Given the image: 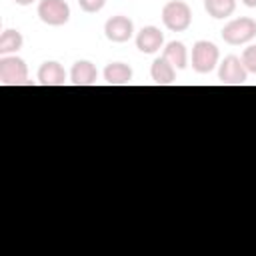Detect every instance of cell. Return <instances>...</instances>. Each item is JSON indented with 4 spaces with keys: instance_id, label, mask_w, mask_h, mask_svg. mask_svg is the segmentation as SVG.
Wrapping results in <instances>:
<instances>
[{
    "instance_id": "9",
    "label": "cell",
    "mask_w": 256,
    "mask_h": 256,
    "mask_svg": "<svg viewBox=\"0 0 256 256\" xmlns=\"http://www.w3.org/2000/svg\"><path fill=\"white\" fill-rule=\"evenodd\" d=\"M38 82L42 86H62L66 82V72L64 68L50 60V62H44L40 68H38Z\"/></svg>"
},
{
    "instance_id": "11",
    "label": "cell",
    "mask_w": 256,
    "mask_h": 256,
    "mask_svg": "<svg viewBox=\"0 0 256 256\" xmlns=\"http://www.w3.org/2000/svg\"><path fill=\"white\" fill-rule=\"evenodd\" d=\"M104 80L110 86H124L132 80V68L124 62H110L104 68Z\"/></svg>"
},
{
    "instance_id": "12",
    "label": "cell",
    "mask_w": 256,
    "mask_h": 256,
    "mask_svg": "<svg viewBox=\"0 0 256 256\" xmlns=\"http://www.w3.org/2000/svg\"><path fill=\"white\" fill-rule=\"evenodd\" d=\"M150 74H152V80H154L156 84H160V86H168V84L174 82L176 68H174L164 56H160V58H156V60L152 62Z\"/></svg>"
},
{
    "instance_id": "14",
    "label": "cell",
    "mask_w": 256,
    "mask_h": 256,
    "mask_svg": "<svg viewBox=\"0 0 256 256\" xmlns=\"http://www.w3.org/2000/svg\"><path fill=\"white\" fill-rule=\"evenodd\" d=\"M204 8H206L208 16H212L216 20H222V18H228L234 12L236 0H204Z\"/></svg>"
},
{
    "instance_id": "3",
    "label": "cell",
    "mask_w": 256,
    "mask_h": 256,
    "mask_svg": "<svg viewBox=\"0 0 256 256\" xmlns=\"http://www.w3.org/2000/svg\"><path fill=\"white\" fill-rule=\"evenodd\" d=\"M218 48L208 40H198L192 46V68L198 74H208L218 64Z\"/></svg>"
},
{
    "instance_id": "5",
    "label": "cell",
    "mask_w": 256,
    "mask_h": 256,
    "mask_svg": "<svg viewBox=\"0 0 256 256\" xmlns=\"http://www.w3.org/2000/svg\"><path fill=\"white\" fill-rule=\"evenodd\" d=\"M28 78V66L18 56L0 58V82L2 84H24Z\"/></svg>"
},
{
    "instance_id": "19",
    "label": "cell",
    "mask_w": 256,
    "mask_h": 256,
    "mask_svg": "<svg viewBox=\"0 0 256 256\" xmlns=\"http://www.w3.org/2000/svg\"><path fill=\"white\" fill-rule=\"evenodd\" d=\"M16 4H20V6H28V4H32L34 0H14Z\"/></svg>"
},
{
    "instance_id": "4",
    "label": "cell",
    "mask_w": 256,
    "mask_h": 256,
    "mask_svg": "<svg viewBox=\"0 0 256 256\" xmlns=\"http://www.w3.org/2000/svg\"><path fill=\"white\" fill-rule=\"evenodd\" d=\"M38 18L48 26H64L70 18V6L64 0H40Z\"/></svg>"
},
{
    "instance_id": "10",
    "label": "cell",
    "mask_w": 256,
    "mask_h": 256,
    "mask_svg": "<svg viewBox=\"0 0 256 256\" xmlns=\"http://www.w3.org/2000/svg\"><path fill=\"white\" fill-rule=\"evenodd\" d=\"M98 78V70L88 60H78L70 70V80L76 86H92Z\"/></svg>"
},
{
    "instance_id": "17",
    "label": "cell",
    "mask_w": 256,
    "mask_h": 256,
    "mask_svg": "<svg viewBox=\"0 0 256 256\" xmlns=\"http://www.w3.org/2000/svg\"><path fill=\"white\" fill-rule=\"evenodd\" d=\"M78 4H80V8L84 10V12H98V10H102L104 8V4H106V0H78Z\"/></svg>"
},
{
    "instance_id": "7",
    "label": "cell",
    "mask_w": 256,
    "mask_h": 256,
    "mask_svg": "<svg viewBox=\"0 0 256 256\" xmlns=\"http://www.w3.org/2000/svg\"><path fill=\"white\" fill-rule=\"evenodd\" d=\"M104 34H106V38H108L110 42L122 44V42H128V40L132 38V34H134V24H132L130 18L118 14V16H112V18L106 20V24H104Z\"/></svg>"
},
{
    "instance_id": "15",
    "label": "cell",
    "mask_w": 256,
    "mask_h": 256,
    "mask_svg": "<svg viewBox=\"0 0 256 256\" xmlns=\"http://www.w3.org/2000/svg\"><path fill=\"white\" fill-rule=\"evenodd\" d=\"M22 42H24V38L18 30H4L0 36V54L8 56L12 52H18L22 48Z\"/></svg>"
},
{
    "instance_id": "16",
    "label": "cell",
    "mask_w": 256,
    "mask_h": 256,
    "mask_svg": "<svg viewBox=\"0 0 256 256\" xmlns=\"http://www.w3.org/2000/svg\"><path fill=\"white\" fill-rule=\"evenodd\" d=\"M242 64H244V68L248 70V72H252V74H256V46H248L244 52H242Z\"/></svg>"
},
{
    "instance_id": "18",
    "label": "cell",
    "mask_w": 256,
    "mask_h": 256,
    "mask_svg": "<svg viewBox=\"0 0 256 256\" xmlns=\"http://www.w3.org/2000/svg\"><path fill=\"white\" fill-rule=\"evenodd\" d=\"M242 2H244L248 8H256V0H242Z\"/></svg>"
},
{
    "instance_id": "13",
    "label": "cell",
    "mask_w": 256,
    "mask_h": 256,
    "mask_svg": "<svg viewBox=\"0 0 256 256\" xmlns=\"http://www.w3.org/2000/svg\"><path fill=\"white\" fill-rule=\"evenodd\" d=\"M174 68H178V70H182V68H186V62H188V54H186V46L182 44V42H178V40H172V42H168L166 44V48H164V54H162Z\"/></svg>"
},
{
    "instance_id": "8",
    "label": "cell",
    "mask_w": 256,
    "mask_h": 256,
    "mask_svg": "<svg viewBox=\"0 0 256 256\" xmlns=\"http://www.w3.org/2000/svg\"><path fill=\"white\" fill-rule=\"evenodd\" d=\"M164 44V34L156 26H144L136 34V48L144 54H154L162 48Z\"/></svg>"
},
{
    "instance_id": "1",
    "label": "cell",
    "mask_w": 256,
    "mask_h": 256,
    "mask_svg": "<svg viewBox=\"0 0 256 256\" xmlns=\"http://www.w3.org/2000/svg\"><path fill=\"white\" fill-rule=\"evenodd\" d=\"M162 22L172 32H184L192 22V10L182 0H170L162 8Z\"/></svg>"
},
{
    "instance_id": "2",
    "label": "cell",
    "mask_w": 256,
    "mask_h": 256,
    "mask_svg": "<svg viewBox=\"0 0 256 256\" xmlns=\"http://www.w3.org/2000/svg\"><path fill=\"white\" fill-rule=\"evenodd\" d=\"M254 36H256V20H252V18H248V16L230 20V22L222 28V38H224V42H228V44H232V46L246 44V42H250Z\"/></svg>"
},
{
    "instance_id": "6",
    "label": "cell",
    "mask_w": 256,
    "mask_h": 256,
    "mask_svg": "<svg viewBox=\"0 0 256 256\" xmlns=\"http://www.w3.org/2000/svg\"><path fill=\"white\" fill-rule=\"evenodd\" d=\"M246 76H248V70L244 68L242 60L238 56H226L220 64V70H218V78L222 84L226 86H240L246 82Z\"/></svg>"
}]
</instances>
